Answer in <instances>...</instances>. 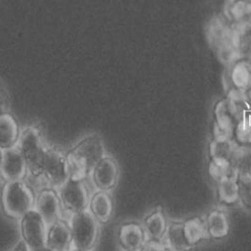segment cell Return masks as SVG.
<instances>
[{
	"label": "cell",
	"instance_id": "obj_8",
	"mask_svg": "<svg viewBox=\"0 0 251 251\" xmlns=\"http://www.w3.org/2000/svg\"><path fill=\"white\" fill-rule=\"evenodd\" d=\"M72 151L84 160L92 172L94 166L106 156L103 140L100 136L92 134L83 137L72 149Z\"/></svg>",
	"mask_w": 251,
	"mask_h": 251
},
{
	"label": "cell",
	"instance_id": "obj_25",
	"mask_svg": "<svg viewBox=\"0 0 251 251\" xmlns=\"http://www.w3.org/2000/svg\"><path fill=\"white\" fill-rule=\"evenodd\" d=\"M209 174L217 183L228 178L238 177L231 161L228 160L211 159L209 164Z\"/></svg>",
	"mask_w": 251,
	"mask_h": 251
},
{
	"label": "cell",
	"instance_id": "obj_14",
	"mask_svg": "<svg viewBox=\"0 0 251 251\" xmlns=\"http://www.w3.org/2000/svg\"><path fill=\"white\" fill-rule=\"evenodd\" d=\"M20 137L17 121L12 114L6 112L0 117V144L1 149L15 146Z\"/></svg>",
	"mask_w": 251,
	"mask_h": 251
},
{
	"label": "cell",
	"instance_id": "obj_12",
	"mask_svg": "<svg viewBox=\"0 0 251 251\" xmlns=\"http://www.w3.org/2000/svg\"><path fill=\"white\" fill-rule=\"evenodd\" d=\"M215 137L227 136L232 137V133L239 120L232 114L227 99L217 103L215 107Z\"/></svg>",
	"mask_w": 251,
	"mask_h": 251
},
{
	"label": "cell",
	"instance_id": "obj_15",
	"mask_svg": "<svg viewBox=\"0 0 251 251\" xmlns=\"http://www.w3.org/2000/svg\"><path fill=\"white\" fill-rule=\"evenodd\" d=\"M206 226L209 236L214 239L227 237L229 231V223L227 214L222 210H214L206 217Z\"/></svg>",
	"mask_w": 251,
	"mask_h": 251
},
{
	"label": "cell",
	"instance_id": "obj_16",
	"mask_svg": "<svg viewBox=\"0 0 251 251\" xmlns=\"http://www.w3.org/2000/svg\"><path fill=\"white\" fill-rule=\"evenodd\" d=\"M231 89L249 91L251 88V64L248 61H235L228 74Z\"/></svg>",
	"mask_w": 251,
	"mask_h": 251
},
{
	"label": "cell",
	"instance_id": "obj_24",
	"mask_svg": "<svg viewBox=\"0 0 251 251\" xmlns=\"http://www.w3.org/2000/svg\"><path fill=\"white\" fill-rule=\"evenodd\" d=\"M238 178L251 177V150L250 146H238L231 158Z\"/></svg>",
	"mask_w": 251,
	"mask_h": 251
},
{
	"label": "cell",
	"instance_id": "obj_21",
	"mask_svg": "<svg viewBox=\"0 0 251 251\" xmlns=\"http://www.w3.org/2000/svg\"><path fill=\"white\" fill-rule=\"evenodd\" d=\"M167 227L168 224L163 213L156 211L146 217L143 228L145 229L148 239L159 241L164 238Z\"/></svg>",
	"mask_w": 251,
	"mask_h": 251
},
{
	"label": "cell",
	"instance_id": "obj_18",
	"mask_svg": "<svg viewBox=\"0 0 251 251\" xmlns=\"http://www.w3.org/2000/svg\"><path fill=\"white\" fill-rule=\"evenodd\" d=\"M239 145L231 137L219 136L215 137L210 144L211 159L228 160L231 161L233 153Z\"/></svg>",
	"mask_w": 251,
	"mask_h": 251
},
{
	"label": "cell",
	"instance_id": "obj_3",
	"mask_svg": "<svg viewBox=\"0 0 251 251\" xmlns=\"http://www.w3.org/2000/svg\"><path fill=\"white\" fill-rule=\"evenodd\" d=\"M16 145L25 159L27 172L33 177H41V164L46 146L44 144L40 130L34 126L24 129Z\"/></svg>",
	"mask_w": 251,
	"mask_h": 251
},
{
	"label": "cell",
	"instance_id": "obj_13",
	"mask_svg": "<svg viewBox=\"0 0 251 251\" xmlns=\"http://www.w3.org/2000/svg\"><path fill=\"white\" fill-rule=\"evenodd\" d=\"M119 242L122 247L129 251L141 250L147 235L144 228L137 223H127L119 229Z\"/></svg>",
	"mask_w": 251,
	"mask_h": 251
},
{
	"label": "cell",
	"instance_id": "obj_4",
	"mask_svg": "<svg viewBox=\"0 0 251 251\" xmlns=\"http://www.w3.org/2000/svg\"><path fill=\"white\" fill-rule=\"evenodd\" d=\"M47 224L41 214L32 209L21 217V235L31 251L46 249Z\"/></svg>",
	"mask_w": 251,
	"mask_h": 251
},
{
	"label": "cell",
	"instance_id": "obj_1",
	"mask_svg": "<svg viewBox=\"0 0 251 251\" xmlns=\"http://www.w3.org/2000/svg\"><path fill=\"white\" fill-rule=\"evenodd\" d=\"M2 203L9 217L21 218L34 209L36 200L30 187L22 180L9 181L3 187Z\"/></svg>",
	"mask_w": 251,
	"mask_h": 251
},
{
	"label": "cell",
	"instance_id": "obj_26",
	"mask_svg": "<svg viewBox=\"0 0 251 251\" xmlns=\"http://www.w3.org/2000/svg\"><path fill=\"white\" fill-rule=\"evenodd\" d=\"M239 201L243 207L251 212V177L238 178Z\"/></svg>",
	"mask_w": 251,
	"mask_h": 251
},
{
	"label": "cell",
	"instance_id": "obj_2",
	"mask_svg": "<svg viewBox=\"0 0 251 251\" xmlns=\"http://www.w3.org/2000/svg\"><path fill=\"white\" fill-rule=\"evenodd\" d=\"M99 222L90 208L72 215V247L78 251L92 250L98 240Z\"/></svg>",
	"mask_w": 251,
	"mask_h": 251
},
{
	"label": "cell",
	"instance_id": "obj_5",
	"mask_svg": "<svg viewBox=\"0 0 251 251\" xmlns=\"http://www.w3.org/2000/svg\"><path fill=\"white\" fill-rule=\"evenodd\" d=\"M40 174L46 183L59 188L69 180L66 171V155L57 150L46 147Z\"/></svg>",
	"mask_w": 251,
	"mask_h": 251
},
{
	"label": "cell",
	"instance_id": "obj_10",
	"mask_svg": "<svg viewBox=\"0 0 251 251\" xmlns=\"http://www.w3.org/2000/svg\"><path fill=\"white\" fill-rule=\"evenodd\" d=\"M61 206L59 195L54 190H44L36 200L35 209L41 214L48 227L59 219Z\"/></svg>",
	"mask_w": 251,
	"mask_h": 251
},
{
	"label": "cell",
	"instance_id": "obj_17",
	"mask_svg": "<svg viewBox=\"0 0 251 251\" xmlns=\"http://www.w3.org/2000/svg\"><path fill=\"white\" fill-rule=\"evenodd\" d=\"M90 210L100 222H107L113 214V201L108 192L100 190L93 195L90 202Z\"/></svg>",
	"mask_w": 251,
	"mask_h": 251
},
{
	"label": "cell",
	"instance_id": "obj_19",
	"mask_svg": "<svg viewBox=\"0 0 251 251\" xmlns=\"http://www.w3.org/2000/svg\"><path fill=\"white\" fill-rule=\"evenodd\" d=\"M164 239L165 244L171 250H188L192 247L186 238L184 226L181 222L168 224Z\"/></svg>",
	"mask_w": 251,
	"mask_h": 251
},
{
	"label": "cell",
	"instance_id": "obj_9",
	"mask_svg": "<svg viewBox=\"0 0 251 251\" xmlns=\"http://www.w3.org/2000/svg\"><path fill=\"white\" fill-rule=\"evenodd\" d=\"M91 173L93 183L102 191L112 190L119 181V167L112 157L105 156L94 166Z\"/></svg>",
	"mask_w": 251,
	"mask_h": 251
},
{
	"label": "cell",
	"instance_id": "obj_23",
	"mask_svg": "<svg viewBox=\"0 0 251 251\" xmlns=\"http://www.w3.org/2000/svg\"><path fill=\"white\" fill-rule=\"evenodd\" d=\"M66 171L69 180L84 181L91 170L88 164L72 151L66 154Z\"/></svg>",
	"mask_w": 251,
	"mask_h": 251
},
{
	"label": "cell",
	"instance_id": "obj_7",
	"mask_svg": "<svg viewBox=\"0 0 251 251\" xmlns=\"http://www.w3.org/2000/svg\"><path fill=\"white\" fill-rule=\"evenodd\" d=\"M27 165L17 145L1 149V174L7 182L23 180Z\"/></svg>",
	"mask_w": 251,
	"mask_h": 251
},
{
	"label": "cell",
	"instance_id": "obj_11",
	"mask_svg": "<svg viewBox=\"0 0 251 251\" xmlns=\"http://www.w3.org/2000/svg\"><path fill=\"white\" fill-rule=\"evenodd\" d=\"M72 247V231L70 225L59 219L47 227L46 249L51 251H66Z\"/></svg>",
	"mask_w": 251,
	"mask_h": 251
},
{
	"label": "cell",
	"instance_id": "obj_22",
	"mask_svg": "<svg viewBox=\"0 0 251 251\" xmlns=\"http://www.w3.org/2000/svg\"><path fill=\"white\" fill-rule=\"evenodd\" d=\"M183 226L186 238L191 246H194L209 237L205 219L193 217L183 222Z\"/></svg>",
	"mask_w": 251,
	"mask_h": 251
},
{
	"label": "cell",
	"instance_id": "obj_6",
	"mask_svg": "<svg viewBox=\"0 0 251 251\" xmlns=\"http://www.w3.org/2000/svg\"><path fill=\"white\" fill-rule=\"evenodd\" d=\"M61 204L72 215L90 208L91 200L83 181L68 180L59 187Z\"/></svg>",
	"mask_w": 251,
	"mask_h": 251
},
{
	"label": "cell",
	"instance_id": "obj_20",
	"mask_svg": "<svg viewBox=\"0 0 251 251\" xmlns=\"http://www.w3.org/2000/svg\"><path fill=\"white\" fill-rule=\"evenodd\" d=\"M219 201L224 205H234L239 202V185L237 178H228L217 183Z\"/></svg>",
	"mask_w": 251,
	"mask_h": 251
}]
</instances>
